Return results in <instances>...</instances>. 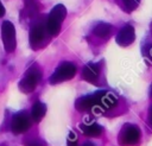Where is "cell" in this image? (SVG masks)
Segmentation results:
<instances>
[{
    "label": "cell",
    "instance_id": "2",
    "mask_svg": "<svg viewBox=\"0 0 152 146\" xmlns=\"http://www.w3.org/2000/svg\"><path fill=\"white\" fill-rule=\"evenodd\" d=\"M42 75H43V72H42V69L38 64L31 65L26 70L24 77L20 80V82L18 84L20 91H23L24 94L32 93L36 89V87L38 85V83L40 82Z\"/></svg>",
    "mask_w": 152,
    "mask_h": 146
},
{
    "label": "cell",
    "instance_id": "13",
    "mask_svg": "<svg viewBox=\"0 0 152 146\" xmlns=\"http://www.w3.org/2000/svg\"><path fill=\"white\" fill-rule=\"evenodd\" d=\"M80 128L82 131V133L87 137H90V138H95V137H99L101 135L102 133V127L97 123H90V125H84V123H81L80 125Z\"/></svg>",
    "mask_w": 152,
    "mask_h": 146
},
{
    "label": "cell",
    "instance_id": "14",
    "mask_svg": "<svg viewBox=\"0 0 152 146\" xmlns=\"http://www.w3.org/2000/svg\"><path fill=\"white\" fill-rule=\"evenodd\" d=\"M24 5H25V12L27 17H34L38 14L39 12V4L37 0H24Z\"/></svg>",
    "mask_w": 152,
    "mask_h": 146
},
{
    "label": "cell",
    "instance_id": "22",
    "mask_svg": "<svg viewBox=\"0 0 152 146\" xmlns=\"http://www.w3.org/2000/svg\"><path fill=\"white\" fill-rule=\"evenodd\" d=\"M150 55H151V56H152V49H151V51H150Z\"/></svg>",
    "mask_w": 152,
    "mask_h": 146
},
{
    "label": "cell",
    "instance_id": "8",
    "mask_svg": "<svg viewBox=\"0 0 152 146\" xmlns=\"http://www.w3.org/2000/svg\"><path fill=\"white\" fill-rule=\"evenodd\" d=\"M101 93H102V90H100L93 95H87V96H82V97L77 99L75 102V108L78 112H89V110L94 109L100 103Z\"/></svg>",
    "mask_w": 152,
    "mask_h": 146
},
{
    "label": "cell",
    "instance_id": "4",
    "mask_svg": "<svg viewBox=\"0 0 152 146\" xmlns=\"http://www.w3.org/2000/svg\"><path fill=\"white\" fill-rule=\"evenodd\" d=\"M140 140V129L132 123L124 125L119 134V144L121 146H134Z\"/></svg>",
    "mask_w": 152,
    "mask_h": 146
},
{
    "label": "cell",
    "instance_id": "15",
    "mask_svg": "<svg viewBox=\"0 0 152 146\" xmlns=\"http://www.w3.org/2000/svg\"><path fill=\"white\" fill-rule=\"evenodd\" d=\"M139 2H140V0H122V4H124L125 8H126L128 12L134 11V9L138 7Z\"/></svg>",
    "mask_w": 152,
    "mask_h": 146
},
{
    "label": "cell",
    "instance_id": "21",
    "mask_svg": "<svg viewBox=\"0 0 152 146\" xmlns=\"http://www.w3.org/2000/svg\"><path fill=\"white\" fill-rule=\"evenodd\" d=\"M150 94H151V96H152V85H151V88H150Z\"/></svg>",
    "mask_w": 152,
    "mask_h": 146
},
{
    "label": "cell",
    "instance_id": "11",
    "mask_svg": "<svg viewBox=\"0 0 152 146\" xmlns=\"http://www.w3.org/2000/svg\"><path fill=\"white\" fill-rule=\"evenodd\" d=\"M112 32H113V27H112V25H109V24H107V23H99V24L95 25V27L93 28V33H94L96 37L101 38V39H107V38H109L110 34H112Z\"/></svg>",
    "mask_w": 152,
    "mask_h": 146
},
{
    "label": "cell",
    "instance_id": "17",
    "mask_svg": "<svg viewBox=\"0 0 152 146\" xmlns=\"http://www.w3.org/2000/svg\"><path fill=\"white\" fill-rule=\"evenodd\" d=\"M25 146H46V142L40 139H34L28 142H25Z\"/></svg>",
    "mask_w": 152,
    "mask_h": 146
},
{
    "label": "cell",
    "instance_id": "10",
    "mask_svg": "<svg viewBox=\"0 0 152 146\" xmlns=\"http://www.w3.org/2000/svg\"><path fill=\"white\" fill-rule=\"evenodd\" d=\"M99 75H100V65L97 63H89L84 65L82 69V78L90 83H95Z\"/></svg>",
    "mask_w": 152,
    "mask_h": 146
},
{
    "label": "cell",
    "instance_id": "12",
    "mask_svg": "<svg viewBox=\"0 0 152 146\" xmlns=\"http://www.w3.org/2000/svg\"><path fill=\"white\" fill-rule=\"evenodd\" d=\"M45 113H46V106L43 102L37 101L32 106V109H31V119H32V121L40 122L42 119L45 116Z\"/></svg>",
    "mask_w": 152,
    "mask_h": 146
},
{
    "label": "cell",
    "instance_id": "5",
    "mask_svg": "<svg viewBox=\"0 0 152 146\" xmlns=\"http://www.w3.org/2000/svg\"><path fill=\"white\" fill-rule=\"evenodd\" d=\"M75 75H76V65L70 62H63L51 75L50 83L51 84L62 83L64 81L71 80Z\"/></svg>",
    "mask_w": 152,
    "mask_h": 146
},
{
    "label": "cell",
    "instance_id": "9",
    "mask_svg": "<svg viewBox=\"0 0 152 146\" xmlns=\"http://www.w3.org/2000/svg\"><path fill=\"white\" fill-rule=\"evenodd\" d=\"M135 39V32H134V27L132 25H126L124 26L119 33L116 34V43L120 46H128L131 45Z\"/></svg>",
    "mask_w": 152,
    "mask_h": 146
},
{
    "label": "cell",
    "instance_id": "1",
    "mask_svg": "<svg viewBox=\"0 0 152 146\" xmlns=\"http://www.w3.org/2000/svg\"><path fill=\"white\" fill-rule=\"evenodd\" d=\"M65 17H66V8L62 4L56 5L50 11V13L45 20V28H46V32L49 36L55 37L59 33L62 23L65 19Z\"/></svg>",
    "mask_w": 152,
    "mask_h": 146
},
{
    "label": "cell",
    "instance_id": "20",
    "mask_svg": "<svg viewBox=\"0 0 152 146\" xmlns=\"http://www.w3.org/2000/svg\"><path fill=\"white\" fill-rule=\"evenodd\" d=\"M83 146H94L91 142H86V144H83Z\"/></svg>",
    "mask_w": 152,
    "mask_h": 146
},
{
    "label": "cell",
    "instance_id": "16",
    "mask_svg": "<svg viewBox=\"0 0 152 146\" xmlns=\"http://www.w3.org/2000/svg\"><path fill=\"white\" fill-rule=\"evenodd\" d=\"M66 142H68V146H77V137L74 132H69Z\"/></svg>",
    "mask_w": 152,
    "mask_h": 146
},
{
    "label": "cell",
    "instance_id": "18",
    "mask_svg": "<svg viewBox=\"0 0 152 146\" xmlns=\"http://www.w3.org/2000/svg\"><path fill=\"white\" fill-rule=\"evenodd\" d=\"M147 120H148V123H150V126L152 127V106L150 107V110H148V116H147Z\"/></svg>",
    "mask_w": 152,
    "mask_h": 146
},
{
    "label": "cell",
    "instance_id": "3",
    "mask_svg": "<svg viewBox=\"0 0 152 146\" xmlns=\"http://www.w3.org/2000/svg\"><path fill=\"white\" fill-rule=\"evenodd\" d=\"M48 39V32L45 28V21L38 20L31 25L30 28V45L33 50H38L44 46V43Z\"/></svg>",
    "mask_w": 152,
    "mask_h": 146
},
{
    "label": "cell",
    "instance_id": "6",
    "mask_svg": "<svg viewBox=\"0 0 152 146\" xmlns=\"http://www.w3.org/2000/svg\"><path fill=\"white\" fill-rule=\"evenodd\" d=\"M1 37L6 52H13L17 46L15 28L10 20H5L1 25Z\"/></svg>",
    "mask_w": 152,
    "mask_h": 146
},
{
    "label": "cell",
    "instance_id": "19",
    "mask_svg": "<svg viewBox=\"0 0 152 146\" xmlns=\"http://www.w3.org/2000/svg\"><path fill=\"white\" fill-rule=\"evenodd\" d=\"M4 14H5V7L0 1V17H4Z\"/></svg>",
    "mask_w": 152,
    "mask_h": 146
},
{
    "label": "cell",
    "instance_id": "7",
    "mask_svg": "<svg viewBox=\"0 0 152 146\" xmlns=\"http://www.w3.org/2000/svg\"><path fill=\"white\" fill-rule=\"evenodd\" d=\"M32 125L31 115H28L26 112H19L14 114L11 122V129L14 134H21L26 132Z\"/></svg>",
    "mask_w": 152,
    "mask_h": 146
}]
</instances>
